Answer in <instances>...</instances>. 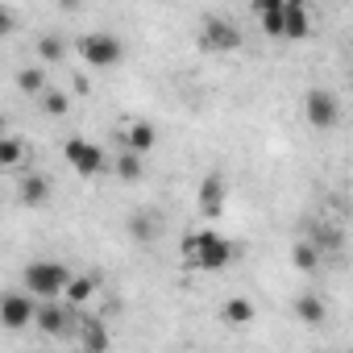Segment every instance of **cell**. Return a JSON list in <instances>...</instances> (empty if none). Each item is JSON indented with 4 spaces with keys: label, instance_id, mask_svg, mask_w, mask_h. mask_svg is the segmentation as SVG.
I'll return each instance as SVG.
<instances>
[{
    "label": "cell",
    "instance_id": "d6986e66",
    "mask_svg": "<svg viewBox=\"0 0 353 353\" xmlns=\"http://www.w3.org/2000/svg\"><path fill=\"white\" fill-rule=\"evenodd\" d=\"M96 287H100V283H96L92 274H75V279H71V287H67V303H75V307H79V303H88V299L96 295Z\"/></svg>",
    "mask_w": 353,
    "mask_h": 353
},
{
    "label": "cell",
    "instance_id": "8fae6325",
    "mask_svg": "<svg viewBox=\"0 0 353 353\" xmlns=\"http://www.w3.org/2000/svg\"><path fill=\"white\" fill-rule=\"evenodd\" d=\"M254 17H258L262 34L283 38V30H287V5H266V9H254Z\"/></svg>",
    "mask_w": 353,
    "mask_h": 353
},
{
    "label": "cell",
    "instance_id": "8992f818",
    "mask_svg": "<svg viewBox=\"0 0 353 353\" xmlns=\"http://www.w3.org/2000/svg\"><path fill=\"white\" fill-rule=\"evenodd\" d=\"M303 117H307V125L312 129H336V121H341V100L332 96V92H324V88H312L307 92V100H303Z\"/></svg>",
    "mask_w": 353,
    "mask_h": 353
},
{
    "label": "cell",
    "instance_id": "277c9868",
    "mask_svg": "<svg viewBox=\"0 0 353 353\" xmlns=\"http://www.w3.org/2000/svg\"><path fill=\"white\" fill-rule=\"evenodd\" d=\"M200 46L212 50V54H233L241 46V30L229 21V17H204L200 26Z\"/></svg>",
    "mask_w": 353,
    "mask_h": 353
},
{
    "label": "cell",
    "instance_id": "3957f363",
    "mask_svg": "<svg viewBox=\"0 0 353 353\" xmlns=\"http://www.w3.org/2000/svg\"><path fill=\"white\" fill-rule=\"evenodd\" d=\"M38 295L34 291H9L5 299H0V324H5L9 332H21L26 324L38 320Z\"/></svg>",
    "mask_w": 353,
    "mask_h": 353
},
{
    "label": "cell",
    "instance_id": "9a60e30c",
    "mask_svg": "<svg viewBox=\"0 0 353 353\" xmlns=\"http://www.w3.org/2000/svg\"><path fill=\"white\" fill-rule=\"evenodd\" d=\"M221 320H225V324H233V328H241V324H250V320H254V303H250V299H241V295H233V299H225Z\"/></svg>",
    "mask_w": 353,
    "mask_h": 353
},
{
    "label": "cell",
    "instance_id": "e0dca14e",
    "mask_svg": "<svg viewBox=\"0 0 353 353\" xmlns=\"http://www.w3.org/2000/svg\"><path fill=\"white\" fill-rule=\"evenodd\" d=\"M117 179H125V183L141 179V154L137 150L125 145V154H117Z\"/></svg>",
    "mask_w": 353,
    "mask_h": 353
},
{
    "label": "cell",
    "instance_id": "603a6c76",
    "mask_svg": "<svg viewBox=\"0 0 353 353\" xmlns=\"http://www.w3.org/2000/svg\"><path fill=\"white\" fill-rule=\"evenodd\" d=\"M83 349H108V332L100 320H88L83 324Z\"/></svg>",
    "mask_w": 353,
    "mask_h": 353
},
{
    "label": "cell",
    "instance_id": "9c48e42d",
    "mask_svg": "<svg viewBox=\"0 0 353 353\" xmlns=\"http://www.w3.org/2000/svg\"><path fill=\"white\" fill-rule=\"evenodd\" d=\"M225 200H229V188H225V179H221V174H208V179L200 183V196H196V204H200V216L216 221V216L225 212Z\"/></svg>",
    "mask_w": 353,
    "mask_h": 353
},
{
    "label": "cell",
    "instance_id": "30bf717a",
    "mask_svg": "<svg viewBox=\"0 0 353 353\" xmlns=\"http://www.w3.org/2000/svg\"><path fill=\"white\" fill-rule=\"evenodd\" d=\"M125 145L137 150V154H150V150L158 145V129H154L150 121H133V125L125 129Z\"/></svg>",
    "mask_w": 353,
    "mask_h": 353
},
{
    "label": "cell",
    "instance_id": "ffe728a7",
    "mask_svg": "<svg viewBox=\"0 0 353 353\" xmlns=\"http://www.w3.org/2000/svg\"><path fill=\"white\" fill-rule=\"evenodd\" d=\"M38 54H42V63H63L67 59V42L59 34H46V38H38Z\"/></svg>",
    "mask_w": 353,
    "mask_h": 353
},
{
    "label": "cell",
    "instance_id": "6da1fadb",
    "mask_svg": "<svg viewBox=\"0 0 353 353\" xmlns=\"http://www.w3.org/2000/svg\"><path fill=\"white\" fill-rule=\"evenodd\" d=\"M233 258H237V245L216 229H200L183 237V262L192 270H225Z\"/></svg>",
    "mask_w": 353,
    "mask_h": 353
},
{
    "label": "cell",
    "instance_id": "ba28073f",
    "mask_svg": "<svg viewBox=\"0 0 353 353\" xmlns=\"http://www.w3.org/2000/svg\"><path fill=\"white\" fill-rule=\"evenodd\" d=\"M71 307L75 303H59V299H42L38 303V320H34V328L38 332H46V336H67V328H71Z\"/></svg>",
    "mask_w": 353,
    "mask_h": 353
},
{
    "label": "cell",
    "instance_id": "4316f807",
    "mask_svg": "<svg viewBox=\"0 0 353 353\" xmlns=\"http://www.w3.org/2000/svg\"><path fill=\"white\" fill-rule=\"evenodd\" d=\"M287 5H307V0H287Z\"/></svg>",
    "mask_w": 353,
    "mask_h": 353
},
{
    "label": "cell",
    "instance_id": "52a82bcc",
    "mask_svg": "<svg viewBox=\"0 0 353 353\" xmlns=\"http://www.w3.org/2000/svg\"><path fill=\"white\" fill-rule=\"evenodd\" d=\"M63 154H67L71 170H75V174H83V179H92V174H100V170H104V154H100V145H92V141H83V137H67Z\"/></svg>",
    "mask_w": 353,
    "mask_h": 353
},
{
    "label": "cell",
    "instance_id": "7402d4cb",
    "mask_svg": "<svg viewBox=\"0 0 353 353\" xmlns=\"http://www.w3.org/2000/svg\"><path fill=\"white\" fill-rule=\"evenodd\" d=\"M42 108H46L50 117H67V108H71V96H67V92H54V88H46V92H42Z\"/></svg>",
    "mask_w": 353,
    "mask_h": 353
},
{
    "label": "cell",
    "instance_id": "ac0fdd59",
    "mask_svg": "<svg viewBox=\"0 0 353 353\" xmlns=\"http://www.w3.org/2000/svg\"><path fill=\"white\" fill-rule=\"evenodd\" d=\"M17 88H21L26 96H42L50 83H46V71H42V67H26V71H17Z\"/></svg>",
    "mask_w": 353,
    "mask_h": 353
},
{
    "label": "cell",
    "instance_id": "7a4b0ae2",
    "mask_svg": "<svg viewBox=\"0 0 353 353\" xmlns=\"http://www.w3.org/2000/svg\"><path fill=\"white\" fill-rule=\"evenodd\" d=\"M71 279H75V274H71L63 262H30V266L21 270V287L34 291L38 299H63L67 287H71Z\"/></svg>",
    "mask_w": 353,
    "mask_h": 353
},
{
    "label": "cell",
    "instance_id": "4fadbf2b",
    "mask_svg": "<svg viewBox=\"0 0 353 353\" xmlns=\"http://www.w3.org/2000/svg\"><path fill=\"white\" fill-rule=\"evenodd\" d=\"M320 254H324V250H320L316 241H295V245H291V266L303 270V274H312V270L320 266Z\"/></svg>",
    "mask_w": 353,
    "mask_h": 353
},
{
    "label": "cell",
    "instance_id": "7c38bea8",
    "mask_svg": "<svg viewBox=\"0 0 353 353\" xmlns=\"http://www.w3.org/2000/svg\"><path fill=\"white\" fill-rule=\"evenodd\" d=\"M307 34H312L307 5H287V30H283V38H291V42H303Z\"/></svg>",
    "mask_w": 353,
    "mask_h": 353
},
{
    "label": "cell",
    "instance_id": "d4e9b609",
    "mask_svg": "<svg viewBox=\"0 0 353 353\" xmlns=\"http://www.w3.org/2000/svg\"><path fill=\"white\" fill-rule=\"evenodd\" d=\"M13 30H17V17L5 9V13H0V34H13Z\"/></svg>",
    "mask_w": 353,
    "mask_h": 353
},
{
    "label": "cell",
    "instance_id": "5bb4252c",
    "mask_svg": "<svg viewBox=\"0 0 353 353\" xmlns=\"http://www.w3.org/2000/svg\"><path fill=\"white\" fill-rule=\"evenodd\" d=\"M295 316L316 328V324L328 320V307H324V299H316V295H299V299H295Z\"/></svg>",
    "mask_w": 353,
    "mask_h": 353
},
{
    "label": "cell",
    "instance_id": "2e32d148",
    "mask_svg": "<svg viewBox=\"0 0 353 353\" xmlns=\"http://www.w3.org/2000/svg\"><path fill=\"white\" fill-rule=\"evenodd\" d=\"M46 196H50V179H46V174H30V179L21 183V204L26 208L46 204Z\"/></svg>",
    "mask_w": 353,
    "mask_h": 353
},
{
    "label": "cell",
    "instance_id": "cb8c5ba5",
    "mask_svg": "<svg viewBox=\"0 0 353 353\" xmlns=\"http://www.w3.org/2000/svg\"><path fill=\"white\" fill-rule=\"evenodd\" d=\"M129 237H133V241H154V221H150L145 212L129 216Z\"/></svg>",
    "mask_w": 353,
    "mask_h": 353
},
{
    "label": "cell",
    "instance_id": "484cf974",
    "mask_svg": "<svg viewBox=\"0 0 353 353\" xmlns=\"http://www.w3.org/2000/svg\"><path fill=\"white\" fill-rule=\"evenodd\" d=\"M54 5H59V9H67V13H75V9L83 5V0H54Z\"/></svg>",
    "mask_w": 353,
    "mask_h": 353
},
{
    "label": "cell",
    "instance_id": "5b68a950",
    "mask_svg": "<svg viewBox=\"0 0 353 353\" xmlns=\"http://www.w3.org/2000/svg\"><path fill=\"white\" fill-rule=\"evenodd\" d=\"M75 50L83 54V63H88V67H117V63H121V54H125L121 38H112V34H88V38H79V42H75Z\"/></svg>",
    "mask_w": 353,
    "mask_h": 353
},
{
    "label": "cell",
    "instance_id": "44dd1931",
    "mask_svg": "<svg viewBox=\"0 0 353 353\" xmlns=\"http://www.w3.org/2000/svg\"><path fill=\"white\" fill-rule=\"evenodd\" d=\"M21 158H26V141L21 137H13V133L0 137V166H17Z\"/></svg>",
    "mask_w": 353,
    "mask_h": 353
}]
</instances>
